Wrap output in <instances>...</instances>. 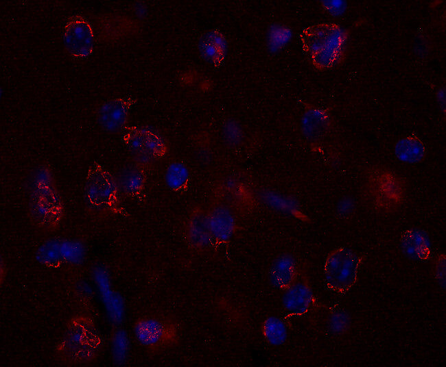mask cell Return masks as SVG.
Instances as JSON below:
<instances>
[{
	"mask_svg": "<svg viewBox=\"0 0 446 367\" xmlns=\"http://www.w3.org/2000/svg\"><path fill=\"white\" fill-rule=\"evenodd\" d=\"M347 36L333 23L312 25L303 31V47L312 64L320 69L335 66L342 59Z\"/></svg>",
	"mask_w": 446,
	"mask_h": 367,
	"instance_id": "1",
	"label": "cell"
},
{
	"mask_svg": "<svg viewBox=\"0 0 446 367\" xmlns=\"http://www.w3.org/2000/svg\"><path fill=\"white\" fill-rule=\"evenodd\" d=\"M371 199L378 210L392 211L403 201L406 188L402 179L386 168L373 170L368 179Z\"/></svg>",
	"mask_w": 446,
	"mask_h": 367,
	"instance_id": "2",
	"label": "cell"
},
{
	"mask_svg": "<svg viewBox=\"0 0 446 367\" xmlns=\"http://www.w3.org/2000/svg\"><path fill=\"white\" fill-rule=\"evenodd\" d=\"M359 259L350 249L339 248L327 257L324 268L325 280L332 290L343 292L356 281Z\"/></svg>",
	"mask_w": 446,
	"mask_h": 367,
	"instance_id": "3",
	"label": "cell"
},
{
	"mask_svg": "<svg viewBox=\"0 0 446 367\" xmlns=\"http://www.w3.org/2000/svg\"><path fill=\"white\" fill-rule=\"evenodd\" d=\"M125 142L139 164L145 165L163 157L166 145L154 130L144 127L130 128L125 135Z\"/></svg>",
	"mask_w": 446,
	"mask_h": 367,
	"instance_id": "4",
	"label": "cell"
},
{
	"mask_svg": "<svg viewBox=\"0 0 446 367\" xmlns=\"http://www.w3.org/2000/svg\"><path fill=\"white\" fill-rule=\"evenodd\" d=\"M62 210L60 199L51 186L42 184L36 188L31 197L30 213L37 225L45 228L56 227Z\"/></svg>",
	"mask_w": 446,
	"mask_h": 367,
	"instance_id": "5",
	"label": "cell"
},
{
	"mask_svg": "<svg viewBox=\"0 0 446 367\" xmlns=\"http://www.w3.org/2000/svg\"><path fill=\"white\" fill-rule=\"evenodd\" d=\"M119 190L115 179L102 167L90 168L85 184V197L92 207L102 208L113 205Z\"/></svg>",
	"mask_w": 446,
	"mask_h": 367,
	"instance_id": "6",
	"label": "cell"
},
{
	"mask_svg": "<svg viewBox=\"0 0 446 367\" xmlns=\"http://www.w3.org/2000/svg\"><path fill=\"white\" fill-rule=\"evenodd\" d=\"M64 40L67 49L73 56L87 57L93 47V32L91 25L81 16H73L65 25Z\"/></svg>",
	"mask_w": 446,
	"mask_h": 367,
	"instance_id": "7",
	"label": "cell"
},
{
	"mask_svg": "<svg viewBox=\"0 0 446 367\" xmlns=\"http://www.w3.org/2000/svg\"><path fill=\"white\" fill-rule=\"evenodd\" d=\"M93 276L110 320L115 324L121 322L124 314V301L111 289L108 271L99 266L94 270Z\"/></svg>",
	"mask_w": 446,
	"mask_h": 367,
	"instance_id": "8",
	"label": "cell"
},
{
	"mask_svg": "<svg viewBox=\"0 0 446 367\" xmlns=\"http://www.w3.org/2000/svg\"><path fill=\"white\" fill-rule=\"evenodd\" d=\"M314 300L311 288L305 283L294 282L286 288L282 296L285 311L293 315H301L310 308Z\"/></svg>",
	"mask_w": 446,
	"mask_h": 367,
	"instance_id": "9",
	"label": "cell"
},
{
	"mask_svg": "<svg viewBox=\"0 0 446 367\" xmlns=\"http://www.w3.org/2000/svg\"><path fill=\"white\" fill-rule=\"evenodd\" d=\"M128 102L124 99H115L106 102L99 108L98 121L106 131L117 132L123 129L127 122Z\"/></svg>",
	"mask_w": 446,
	"mask_h": 367,
	"instance_id": "10",
	"label": "cell"
},
{
	"mask_svg": "<svg viewBox=\"0 0 446 367\" xmlns=\"http://www.w3.org/2000/svg\"><path fill=\"white\" fill-rule=\"evenodd\" d=\"M403 253L409 258L423 261L431 254V243L427 234L420 229H412L405 231L401 239Z\"/></svg>",
	"mask_w": 446,
	"mask_h": 367,
	"instance_id": "11",
	"label": "cell"
},
{
	"mask_svg": "<svg viewBox=\"0 0 446 367\" xmlns=\"http://www.w3.org/2000/svg\"><path fill=\"white\" fill-rule=\"evenodd\" d=\"M207 218L213 239L226 242L232 238L235 228V219L230 209L225 206L216 207Z\"/></svg>",
	"mask_w": 446,
	"mask_h": 367,
	"instance_id": "12",
	"label": "cell"
},
{
	"mask_svg": "<svg viewBox=\"0 0 446 367\" xmlns=\"http://www.w3.org/2000/svg\"><path fill=\"white\" fill-rule=\"evenodd\" d=\"M296 275L294 258L290 255L284 254L277 257L272 264L269 277L274 287L285 289L294 282Z\"/></svg>",
	"mask_w": 446,
	"mask_h": 367,
	"instance_id": "13",
	"label": "cell"
},
{
	"mask_svg": "<svg viewBox=\"0 0 446 367\" xmlns=\"http://www.w3.org/2000/svg\"><path fill=\"white\" fill-rule=\"evenodd\" d=\"M258 199L268 208L285 215H295L299 210L297 201L291 196L270 189L258 192Z\"/></svg>",
	"mask_w": 446,
	"mask_h": 367,
	"instance_id": "14",
	"label": "cell"
},
{
	"mask_svg": "<svg viewBox=\"0 0 446 367\" xmlns=\"http://www.w3.org/2000/svg\"><path fill=\"white\" fill-rule=\"evenodd\" d=\"M226 48V40L224 36L215 31L205 34L199 42V49L202 56L213 64L222 61L225 55Z\"/></svg>",
	"mask_w": 446,
	"mask_h": 367,
	"instance_id": "15",
	"label": "cell"
},
{
	"mask_svg": "<svg viewBox=\"0 0 446 367\" xmlns=\"http://www.w3.org/2000/svg\"><path fill=\"white\" fill-rule=\"evenodd\" d=\"M115 179L118 190L130 196L139 194L145 184V175L139 166L126 167Z\"/></svg>",
	"mask_w": 446,
	"mask_h": 367,
	"instance_id": "16",
	"label": "cell"
},
{
	"mask_svg": "<svg viewBox=\"0 0 446 367\" xmlns=\"http://www.w3.org/2000/svg\"><path fill=\"white\" fill-rule=\"evenodd\" d=\"M395 155L401 162L417 163L425 155V148L421 140L415 136H408L399 140L395 146Z\"/></svg>",
	"mask_w": 446,
	"mask_h": 367,
	"instance_id": "17",
	"label": "cell"
},
{
	"mask_svg": "<svg viewBox=\"0 0 446 367\" xmlns=\"http://www.w3.org/2000/svg\"><path fill=\"white\" fill-rule=\"evenodd\" d=\"M329 125L327 114L317 109L307 111L302 119V129L304 135L310 140L320 138L326 131Z\"/></svg>",
	"mask_w": 446,
	"mask_h": 367,
	"instance_id": "18",
	"label": "cell"
},
{
	"mask_svg": "<svg viewBox=\"0 0 446 367\" xmlns=\"http://www.w3.org/2000/svg\"><path fill=\"white\" fill-rule=\"evenodd\" d=\"M188 236L190 242L198 247L208 246L212 239L207 216L197 214L191 219L188 227Z\"/></svg>",
	"mask_w": 446,
	"mask_h": 367,
	"instance_id": "19",
	"label": "cell"
},
{
	"mask_svg": "<svg viewBox=\"0 0 446 367\" xmlns=\"http://www.w3.org/2000/svg\"><path fill=\"white\" fill-rule=\"evenodd\" d=\"M164 333L163 325L153 319L139 322L134 327V335L142 344L150 346L158 343Z\"/></svg>",
	"mask_w": 446,
	"mask_h": 367,
	"instance_id": "20",
	"label": "cell"
},
{
	"mask_svg": "<svg viewBox=\"0 0 446 367\" xmlns=\"http://www.w3.org/2000/svg\"><path fill=\"white\" fill-rule=\"evenodd\" d=\"M263 333L267 342L272 346H281L287 338V326L284 321L277 316H270L265 320Z\"/></svg>",
	"mask_w": 446,
	"mask_h": 367,
	"instance_id": "21",
	"label": "cell"
},
{
	"mask_svg": "<svg viewBox=\"0 0 446 367\" xmlns=\"http://www.w3.org/2000/svg\"><path fill=\"white\" fill-rule=\"evenodd\" d=\"M129 349V340L124 331H117L113 337L112 355L115 362L122 364L125 362Z\"/></svg>",
	"mask_w": 446,
	"mask_h": 367,
	"instance_id": "22",
	"label": "cell"
},
{
	"mask_svg": "<svg viewBox=\"0 0 446 367\" xmlns=\"http://www.w3.org/2000/svg\"><path fill=\"white\" fill-rule=\"evenodd\" d=\"M188 177L187 168L180 163L176 162L168 167L166 179L169 186L173 189L183 186L187 183Z\"/></svg>",
	"mask_w": 446,
	"mask_h": 367,
	"instance_id": "23",
	"label": "cell"
},
{
	"mask_svg": "<svg viewBox=\"0 0 446 367\" xmlns=\"http://www.w3.org/2000/svg\"><path fill=\"white\" fill-rule=\"evenodd\" d=\"M350 325V317L343 310L333 312L328 320V328L333 334H342L346 332Z\"/></svg>",
	"mask_w": 446,
	"mask_h": 367,
	"instance_id": "24",
	"label": "cell"
},
{
	"mask_svg": "<svg viewBox=\"0 0 446 367\" xmlns=\"http://www.w3.org/2000/svg\"><path fill=\"white\" fill-rule=\"evenodd\" d=\"M222 136L227 144L235 147L242 142L243 132L240 125L237 122L228 121L223 126Z\"/></svg>",
	"mask_w": 446,
	"mask_h": 367,
	"instance_id": "25",
	"label": "cell"
},
{
	"mask_svg": "<svg viewBox=\"0 0 446 367\" xmlns=\"http://www.w3.org/2000/svg\"><path fill=\"white\" fill-rule=\"evenodd\" d=\"M87 336L88 331L86 327L83 325L78 327V328L75 327L74 329L69 331L68 336L67 342L69 343L70 348L72 349L76 348V350L79 351L80 349H81V351L84 350V348H87V344L89 343L87 339L90 336L87 337Z\"/></svg>",
	"mask_w": 446,
	"mask_h": 367,
	"instance_id": "26",
	"label": "cell"
},
{
	"mask_svg": "<svg viewBox=\"0 0 446 367\" xmlns=\"http://www.w3.org/2000/svg\"><path fill=\"white\" fill-rule=\"evenodd\" d=\"M60 255L57 245L52 242L44 246L40 253L42 261L46 263L55 262L59 260Z\"/></svg>",
	"mask_w": 446,
	"mask_h": 367,
	"instance_id": "27",
	"label": "cell"
},
{
	"mask_svg": "<svg viewBox=\"0 0 446 367\" xmlns=\"http://www.w3.org/2000/svg\"><path fill=\"white\" fill-rule=\"evenodd\" d=\"M435 277L441 287H445V256L441 254L435 263Z\"/></svg>",
	"mask_w": 446,
	"mask_h": 367,
	"instance_id": "28",
	"label": "cell"
},
{
	"mask_svg": "<svg viewBox=\"0 0 446 367\" xmlns=\"http://www.w3.org/2000/svg\"><path fill=\"white\" fill-rule=\"evenodd\" d=\"M353 205V202L350 198L344 197L338 201L337 211L340 215L346 216L352 212Z\"/></svg>",
	"mask_w": 446,
	"mask_h": 367,
	"instance_id": "29",
	"label": "cell"
}]
</instances>
